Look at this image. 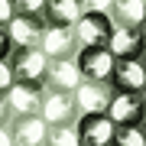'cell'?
I'll list each match as a JSON object with an SVG mask.
<instances>
[{"mask_svg":"<svg viewBox=\"0 0 146 146\" xmlns=\"http://www.w3.org/2000/svg\"><path fill=\"white\" fill-rule=\"evenodd\" d=\"M110 3L114 0H78L81 13H110Z\"/></svg>","mask_w":146,"mask_h":146,"instance_id":"ffe728a7","label":"cell"},{"mask_svg":"<svg viewBox=\"0 0 146 146\" xmlns=\"http://www.w3.org/2000/svg\"><path fill=\"white\" fill-rule=\"evenodd\" d=\"M10 120L13 114H10V104H7V94H0V127H10Z\"/></svg>","mask_w":146,"mask_h":146,"instance_id":"603a6c76","label":"cell"},{"mask_svg":"<svg viewBox=\"0 0 146 146\" xmlns=\"http://www.w3.org/2000/svg\"><path fill=\"white\" fill-rule=\"evenodd\" d=\"M110 84L104 81H81L78 88L72 91L75 98V107H78V117L81 114H104L107 110V101H110Z\"/></svg>","mask_w":146,"mask_h":146,"instance_id":"9c48e42d","label":"cell"},{"mask_svg":"<svg viewBox=\"0 0 146 146\" xmlns=\"http://www.w3.org/2000/svg\"><path fill=\"white\" fill-rule=\"evenodd\" d=\"M140 127H143V133H146V120H143V123H140Z\"/></svg>","mask_w":146,"mask_h":146,"instance_id":"83f0119b","label":"cell"},{"mask_svg":"<svg viewBox=\"0 0 146 146\" xmlns=\"http://www.w3.org/2000/svg\"><path fill=\"white\" fill-rule=\"evenodd\" d=\"M42 146H81L78 143V130L75 127H49Z\"/></svg>","mask_w":146,"mask_h":146,"instance_id":"ac0fdd59","label":"cell"},{"mask_svg":"<svg viewBox=\"0 0 146 146\" xmlns=\"http://www.w3.org/2000/svg\"><path fill=\"white\" fill-rule=\"evenodd\" d=\"M78 72L84 81H104L110 84V72H114V55L107 52V46H84L75 52Z\"/></svg>","mask_w":146,"mask_h":146,"instance_id":"277c9868","label":"cell"},{"mask_svg":"<svg viewBox=\"0 0 146 146\" xmlns=\"http://www.w3.org/2000/svg\"><path fill=\"white\" fill-rule=\"evenodd\" d=\"M104 46H107V52L114 58H130V55H143L146 52L140 26H117L114 23V29H110V36H107Z\"/></svg>","mask_w":146,"mask_h":146,"instance_id":"30bf717a","label":"cell"},{"mask_svg":"<svg viewBox=\"0 0 146 146\" xmlns=\"http://www.w3.org/2000/svg\"><path fill=\"white\" fill-rule=\"evenodd\" d=\"M78 16H81L78 0H46V10H42L46 26H75Z\"/></svg>","mask_w":146,"mask_h":146,"instance_id":"9a60e30c","label":"cell"},{"mask_svg":"<svg viewBox=\"0 0 146 146\" xmlns=\"http://www.w3.org/2000/svg\"><path fill=\"white\" fill-rule=\"evenodd\" d=\"M10 68H13V81L33 84V88H46L49 55L42 49H16L10 55Z\"/></svg>","mask_w":146,"mask_h":146,"instance_id":"6da1fadb","label":"cell"},{"mask_svg":"<svg viewBox=\"0 0 146 146\" xmlns=\"http://www.w3.org/2000/svg\"><path fill=\"white\" fill-rule=\"evenodd\" d=\"M140 33H143V46H146V20L140 23Z\"/></svg>","mask_w":146,"mask_h":146,"instance_id":"484cf974","label":"cell"},{"mask_svg":"<svg viewBox=\"0 0 146 146\" xmlns=\"http://www.w3.org/2000/svg\"><path fill=\"white\" fill-rule=\"evenodd\" d=\"M7 33H10L13 52H16V49H39L42 33H46V20H42V16H23V13H13L10 23H7Z\"/></svg>","mask_w":146,"mask_h":146,"instance_id":"5b68a950","label":"cell"},{"mask_svg":"<svg viewBox=\"0 0 146 146\" xmlns=\"http://www.w3.org/2000/svg\"><path fill=\"white\" fill-rule=\"evenodd\" d=\"M13 13H23V16H42L46 10V0H10Z\"/></svg>","mask_w":146,"mask_h":146,"instance_id":"d6986e66","label":"cell"},{"mask_svg":"<svg viewBox=\"0 0 146 146\" xmlns=\"http://www.w3.org/2000/svg\"><path fill=\"white\" fill-rule=\"evenodd\" d=\"M72 29H75V39H78V49L104 46L110 29H114V20H110V13H81Z\"/></svg>","mask_w":146,"mask_h":146,"instance_id":"8992f818","label":"cell"},{"mask_svg":"<svg viewBox=\"0 0 146 146\" xmlns=\"http://www.w3.org/2000/svg\"><path fill=\"white\" fill-rule=\"evenodd\" d=\"M75 130H78V143L81 146H110L114 123H110L107 114H81Z\"/></svg>","mask_w":146,"mask_h":146,"instance_id":"ba28073f","label":"cell"},{"mask_svg":"<svg viewBox=\"0 0 146 146\" xmlns=\"http://www.w3.org/2000/svg\"><path fill=\"white\" fill-rule=\"evenodd\" d=\"M140 98H143V107H146V84H143V91H140Z\"/></svg>","mask_w":146,"mask_h":146,"instance_id":"4316f807","label":"cell"},{"mask_svg":"<svg viewBox=\"0 0 146 146\" xmlns=\"http://www.w3.org/2000/svg\"><path fill=\"white\" fill-rule=\"evenodd\" d=\"M104 114L110 117L114 127H130V123L140 127L146 120V107H143V98L136 91H110V101H107Z\"/></svg>","mask_w":146,"mask_h":146,"instance_id":"3957f363","label":"cell"},{"mask_svg":"<svg viewBox=\"0 0 146 146\" xmlns=\"http://www.w3.org/2000/svg\"><path fill=\"white\" fill-rule=\"evenodd\" d=\"M110 146H146V133L143 127H114V136H110Z\"/></svg>","mask_w":146,"mask_h":146,"instance_id":"e0dca14e","label":"cell"},{"mask_svg":"<svg viewBox=\"0 0 146 146\" xmlns=\"http://www.w3.org/2000/svg\"><path fill=\"white\" fill-rule=\"evenodd\" d=\"M143 84H146L143 55L114 58V72H110V88H114V91H136V94H140Z\"/></svg>","mask_w":146,"mask_h":146,"instance_id":"52a82bcc","label":"cell"},{"mask_svg":"<svg viewBox=\"0 0 146 146\" xmlns=\"http://www.w3.org/2000/svg\"><path fill=\"white\" fill-rule=\"evenodd\" d=\"M13 55V42H10V33L7 26H0V58H10Z\"/></svg>","mask_w":146,"mask_h":146,"instance_id":"7402d4cb","label":"cell"},{"mask_svg":"<svg viewBox=\"0 0 146 146\" xmlns=\"http://www.w3.org/2000/svg\"><path fill=\"white\" fill-rule=\"evenodd\" d=\"M7 104H10V114H13V117L39 114V110H42V88H33V84L13 81L10 91H7Z\"/></svg>","mask_w":146,"mask_h":146,"instance_id":"5bb4252c","label":"cell"},{"mask_svg":"<svg viewBox=\"0 0 146 146\" xmlns=\"http://www.w3.org/2000/svg\"><path fill=\"white\" fill-rule=\"evenodd\" d=\"M81 72H78V62L72 58H49V75H46V88H55V91H75L81 84Z\"/></svg>","mask_w":146,"mask_h":146,"instance_id":"4fadbf2b","label":"cell"},{"mask_svg":"<svg viewBox=\"0 0 146 146\" xmlns=\"http://www.w3.org/2000/svg\"><path fill=\"white\" fill-rule=\"evenodd\" d=\"M42 120L49 127H75L78 120V107H75L72 91H55V88H42Z\"/></svg>","mask_w":146,"mask_h":146,"instance_id":"7a4b0ae2","label":"cell"},{"mask_svg":"<svg viewBox=\"0 0 146 146\" xmlns=\"http://www.w3.org/2000/svg\"><path fill=\"white\" fill-rule=\"evenodd\" d=\"M13 84V68H10V58H0V94H7Z\"/></svg>","mask_w":146,"mask_h":146,"instance_id":"44dd1931","label":"cell"},{"mask_svg":"<svg viewBox=\"0 0 146 146\" xmlns=\"http://www.w3.org/2000/svg\"><path fill=\"white\" fill-rule=\"evenodd\" d=\"M10 16H13L10 0H0V26H7V23H10Z\"/></svg>","mask_w":146,"mask_h":146,"instance_id":"cb8c5ba5","label":"cell"},{"mask_svg":"<svg viewBox=\"0 0 146 146\" xmlns=\"http://www.w3.org/2000/svg\"><path fill=\"white\" fill-rule=\"evenodd\" d=\"M143 68H146V52H143Z\"/></svg>","mask_w":146,"mask_h":146,"instance_id":"f1b7e54d","label":"cell"},{"mask_svg":"<svg viewBox=\"0 0 146 146\" xmlns=\"http://www.w3.org/2000/svg\"><path fill=\"white\" fill-rule=\"evenodd\" d=\"M46 130H49V123L42 120V114H23V117L10 120L13 146H42L46 143Z\"/></svg>","mask_w":146,"mask_h":146,"instance_id":"8fae6325","label":"cell"},{"mask_svg":"<svg viewBox=\"0 0 146 146\" xmlns=\"http://www.w3.org/2000/svg\"><path fill=\"white\" fill-rule=\"evenodd\" d=\"M110 20L117 26H140L146 20V0H114L110 3Z\"/></svg>","mask_w":146,"mask_h":146,"instance_id":"2e32d148","label":"cell"},{"mask_svg":"<svg viewBox=\"0 0 146 146\" xmlns=\"http://www.w3.org/2000/svg\"><path fill=\"white\" fill-rule=\"evenodd\" d=\"M0 146H13V136H10V127H0Z\"/></svg>","mask_w":146,"mask_h":146,"instance_id":"d4e9b609","label":"cell"},{"mask_svg":"<svg viewBox=\"0 0 146 146\" xmlns=\"http://www.w3.org/2000/svg\"><path fill=\"white\" fill-rule=\"evenodd\" d=\"M39 49H42L49 58H72L75 52H78L75 29H72V26H46Z\"/></svg>","mask_w":146,"mask_h":146,"instance_id":"7c38bea8","label":"cell"}]
</instances>
